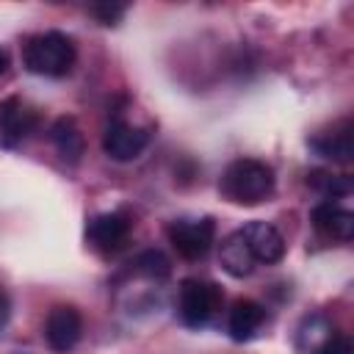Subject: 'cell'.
<instances>
[{
	"instance_id": "1",
	"label": "cell",
	"mask_w": 354,
	"mask_h": 354,
	"mask_svg": "<svg viewBox=\"0 0 354 354\" xmlns=\"http://www.w3.org/2000/svg\"><path fill=\"white\" fill-rule=\"evenodd\" d=\"M274 185H277L274 169L266 160H257V158H238V160H232L224 169L221 180H218L221 196L230 199L232 205H243V207L266 202L274 194Z\"/></svg>"
},
{
	"instance_id": "2",
	"label": "cell",
	"mask_w": 354,
	"mask_h": 354,
	"mask_svg": "<svg viewBox=\"0 0 354 354\" xmlns=\"http://www.w3.org/2000/svg\"><path fill=\"white\" fill-rule=\"evenodd\" d=\"M77 50L75 41L61 30H44L25 41L22 47V64L28 72L41 77H64L75 66Z\"/></svg>"
},
{
	"instance_id": "3",
	"label": "cell",
	"mask_w": 354,
	"mask_h": 354,
	"mask_svg": "<svg viewBox=\"0 0 354 354\" xmlns=\"http://www.w3.org/2000/svg\"><path fill=\"white\" fill-rule=\"evenodd\" d=\"M221 301H224V293L216 282L191 277L180 285V296H177L180 321L191 329H199V326L210 324V318L221 310Z\"/></svg>"
},
{
	"instance_id": "4",
	"label": "cell",
	"mask_w": 354,
	"mask_h": 354,
	"mask_svg": "<svg viewBox=\"0 0 354 354\" xmlns=\"http://www.w3.org/2000/svg\"><path fill=\"white\" fill-rule=\"evenodd\" d=\"M169 243L177 249L180 257L185 260H202L216 238V221L213 218H174L166 227Z\"/></svg>"
},
{
	"instance_id": "5",
	"label": "cell",
	"mask_w": 354,
	"mask_h": 354,
	"mask_svg": "<svg viewBox=\"0 0 354 354\" xmlns=\"http://www.w3.org/2000/svg\"><path fill=\"white\" fill-rule=\"evenodd\" d=\"M130 232H133V221L119 210L97 213L86 224V241L100 254H116L119 249H124Z\"/></svg>"
},
{
	"instance_id": "6",
	"label": "cell",
	"mask_w": 354,
	"mask_h": 354,
	"mask_svg": "<svg viewBox=\"0 0 354 354\" xmlns=\"http://www.w3.org/2000/svg\"><path fill=\"white\" fill-rule=\"evenodd\" d=\"M149 144V130L144 127H136L130 124L127 119H113L102 136V149L111 160H119V163H127V160H136Z\"/></svg>"
},
{
	"instance_id": "7",
	"label": "cell",
	"mask_w": 354,
	"mask_h": 354,
	"mask_svg": "<svg viewBox=\"0 0 354 354\" xmlns=\"http://www.w3.org/2000/svg\"><path fill=\"white\" fill-rule=\"evenodd\" d=\"M83 335V318L77 313V307L72 304H58L47 313V321H44V340L53 351L58 354H66L77 346Z\"/></svg>"
},
{
	"instance_id": "8",
	"label": "cell",
	"mask_w": 354,
	"mask_h": 354,
	"mask_svg": "<svg viewBox=\"0 0 354 354\" xmlns=\"http://www.w3.org/2000/svg\"><path fill=\"white\" fill-rule=\"evenodd\" d=\"M33 124H36V113L22 97L11 94L0 100V147L3 149H17L28 138Z\"/></svg>"
},
{
	"instance_id": "9",
	"label": "cell",
	"mask_w": 354,
	"mask_h": 354,
	"mask_svg": "<svg viewBox=\"0 0 354 354\" xmlns=\"http://www.w3.org/2000/svg\"><path fill=\"white\" fill-rule=\"evenodd\" d=\"M238 232L246 241L254 263L274 266V263H279L285 257V238H282V232L274 224H268V221H249Z\"/></svg>"
},
{
	"instance_id": "10",
	"label": "cell",
	"mask_w": 354,
	"mask_h": 354,
	"mask_svg": "<svg viewBox=\"0 0 354 354\" xmlns=\"http://www.w3.org/2000/svg\"><path fill=\"white\" fill-rule=\"evenodd\" d=\"M310 221L313 227L324 235V238H335V241H348L354 235V213L346 210L343 205L324 199L310 210Z\"/></svg>"
},
{
	"instance_id": "11",
	"label": "cell",
	"mask_w": 354,
	"mask_h": 354,
	"mask_svg": "<svg viewBox=\"0 0 354 354\" xmlns=\"http://www.w3.org/2000/svg\"><path fill=\"white\" fill-rule=\"evenodd\" d=\"M310 149L332 163H351V155H354V138H351V122H340L335 124L332 130L326 133H318L313 136L310 141Z\"/></svg>"
},
{
	"instance_id": "12",
	"label": "cell",
	"mask_w": 354,
	"mask_h": 354,
	"mask_svg": "<svg viewBox=\"0 0 354 354\" xmlns=\"http://www.w3.org/2000/svg\"><path fill=\"white\" fill-rule=\"evenodd\" d=\"M263 324H266V307L254 299H238L230 310L227 332L235 343H246L260 332Z\"/></svg>"
},
{
	"instance_id": "13",
	"label": "cell",
	"mask_w": 354,
	"mask_h": 354,
	"mask_svg": "<svg viewBox=\"0 0 354 354\" xmlns=\"http://www.w3.org/2000/svg\"><path fill=\"white\" fill-rule=\"evenodd\" d=\"M50 141L58 152V158L69 166L80 163L83 152H86V138H83V130L77 127V122L72 116H58L50 127Z\"/></svg>"
},
{
	"instance_id": "14",
	"label": "cell",
	"mask_w": 354,
	"mask_h": 354,
	"mask_svg": "<svg viewBox=\"0 0 354 354\" xmlns=\"http://www.w3.org/2000/svg\"><path fill=\"white\" fill-rule=\"evenodd\" d=\"M218 263L221 268L232 277V279H243L254 271V257L246 246V241L241 238V232H232L221 241V249H218Z\"/></svg>"
},
{
	"instance_id": "15",
	"label": "cell",
	"mask_w": 354,
	"mask_h": 354,
	"mask_svg": "<svg viewBox=\"0 0 354 354\" xmlns=\"http://www.w3.org/2000/svg\"><path fill=\"white\" fill-rule=\"evenodd\" d=\"M335 335L332 324L324 315H310L301 321L299 332H296V346L301 354H318V348Z\"/></svg>"
},
{
	"instance_id": "16",
	"label": "cell",
	"mask_w": 354,
	"mask_h": 354,
	"mask_svg": "<svg viewBox=\"0 0 354 354\" xmlns=\"http://www.w3.org/2000/svg\"><path fill=\"white\" fill-rule=\"evenodd\" d=\"M307 185H313L315 191H321L326 199H340L351 194V177L348 174H332V171H313L307 174Z\"/></svg>"
},
{
	"instance_id": "17",
	"label": "cell",
	"mask_w": 354,
	"mask_h": 354,
	"mask_svg": "<svg viewBox=\"0 0 354 354\" xmlns=\"http://www.w3.org/2000/svg\"><path fill=\"white\" fill-rule=\"evenodd\" d=\"M133 271L141 274V277H147V279L160 282V279H166L171 274V263H169V257L160 249H144L133 260Z\"/></svg>"
},
{
	"instance_id": "18",
	"label": "cell",
	"mask_w": 354,
	"mask_h": 354,
	"mask_svg": "<svg viewBox=\"0 0 354 354\" xmlns=\"http://www.w3.org/2000/svg\"><path fill=\"white\" fill-rule=\"evenodd\" d=\"M91 11H94V17L102 25H116L124 17L127 6H119V3H97V6H91Z\"/></svg>"
},
{
	"instance_id": "19",
	"label": "cell",
	"mask_w": 354,
	"mask_h": 354,
	"mask_svg": "<svg viewBox=\"0 0 354 354\" xmlns=\"http://www.w3.org/2000/svg\"><path fill=\"white\" fill-rule=\"evenodd\" d=\"M318 354H354V346H351V337L348 335H340V332H335L321 348H318Z\"/></svg>"
},
{
	"instance_id": "20",
	"label": "cell",
	"mask_w": 354,
	"mask_h": 354,
	"mask_svg": "<svg viewBox=\"0 0 354 354\" xmlns=\"http://www.w3.org/2000/svg\"><path fill=\"white\" fill-rule=\"evenodd\" d=\"M8 321H11V296H8V290L0 282V335L8 326Z\"/></svg>"
},
{
	"instance_id": "21",
	"label": "cell",
	"mask_w": 354,
	"mask_h": 354,
	"mask_svg": "<svg viewBox=\"0 0 354 354\" xmlns=\"http://www.w3.org/2000/svg\"><path fill=\"white\" fill-rule=\"evenodd\" d=\"M6 69H8V53L0 47V75H6Z\"/></svg>"
}]
</instances>
